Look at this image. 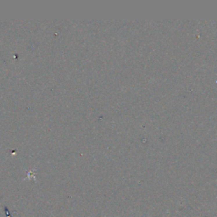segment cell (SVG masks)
<instances>
[{
    "label": "cell",
    "instance_id": "6da1fadb",
    "mask_svg": "<svg viewBox=\"0 0 217 217\" xmlns=\"http://www.w3.org/2000/svg\"><path fill=\"white\" fill-rule=\"evenodd\" d=\"M4 213H5V216L6 217H12V215L10 214L9 209L7 207H4Z\"/></svg>",
    "mask_w": 217,
    "mask_h": 217
}]
</instances>
